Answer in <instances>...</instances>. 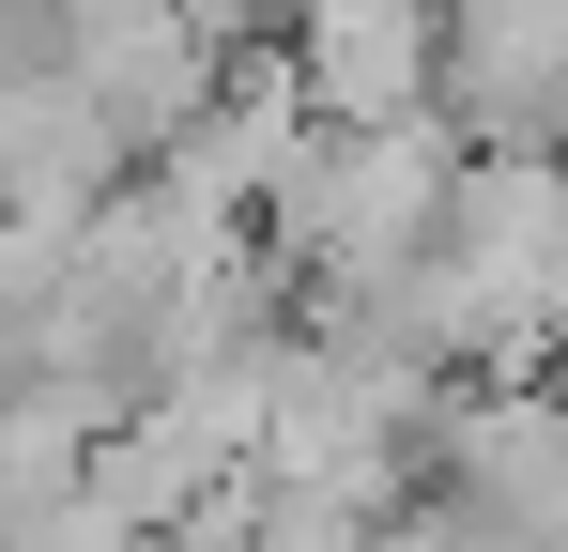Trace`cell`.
<instances>
[{
    "mask_svg": "<svg viewBox=\"0 0 568 552\" xmlns=\"http://www.w3.org/2000/svg\"><path fill=\"white\" fill-rule=\"evenodd\" d=\"M123 170H139V139L93 108V78H78V62H0V215L78 231Z\"/></svg>",
    "mask_w": 568,
    "mask_h": 552,
    "instance_id": "obj_2",
    "label": "cell"
},
{
    "mask_svg": "<svg viewBox=\"0 0 568 552\" xmlns=\"http://www.w3.org/2000/svg\"><path fill=\"white\" fill-rule=\"evenodd\" d=\"M430 62H446V0H292V78H307V123H415L430 108Z\"/></svg>",
    "mask_w": 568,
    "mask_h": 552,
    "instance_id": "obj_3",
    "label": "cell"
},
{
    "mask_svg": "<svg viewBox=\"0 0 568 552\" xmlns=\"http://www.w3.org/2000/svg\"><path fill=\"white\" fill-rule=\"evenodd\" d=\"M430 108L476 154H554L568 139V0H446Z\"/></svg>",
    "mask_w": 568,
    "mask_h": 552,
    "instance_id": "obj_1",
    "label": "cell"
},
{
    "mask_svg": "<svg viewBox=\"0 0 568 552\" xmlns=\"http://www.w3.org/2000/svg\"><path fill=\"white\" fill-rule=\"evenodd\" d=\"M139 552H185V538H139Z\"/></svg>",
    "mask_w": 568,
    "mask_h": 552,
    "instance_id": "obj_4",
    "label": "cell"
}]
</instances>
